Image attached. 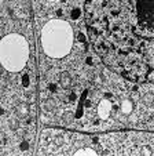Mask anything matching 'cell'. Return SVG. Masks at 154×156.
I'll use <instances>...</instances> for the list:
<instances>
[{
  "instance_id": "1",
  "label": "cell",
  "mask_w": 154,
  "mask_h": 156,
  "mask_svg": "<svg viewBox=\"0 0 154 156\" xmlns=\"http://www.w3.org/2000/svg\"><path fill=\"white\" fill-rule=\"evenodd\" d=\"M88 36L102 61L154 83V0H84Z\"/></svg>"
},
{
  "instance_id": "2",
  "label": "cell",
  "mask_w": 154,
  "mask_h": 156,
  "mask_svg": "<svg viewBox=\"0 0 154 156\" xmlns=\"http://www.w3.org/2000/svg\"><path fill=\"white\" fill-rule=\"evenodd\" d=\"M73 28L65 20H53L41 29L43 51L50 58H63L73 46Z\"/></svg>"
},
{
  "instance_id": "3",
  "label": "cell",
  "mask_w": 154,
  "mask_h": 156,
  "mask_svg": "<svg viewBox=\"0 0 154 156\" xmlns=\"http://www.w3.org/2000/svg\"><path fill=\"white\" fill-rule=\"evenodd\" d=\"M29 44L18 33H10L2 39V65L9 72H19L29 59Z\"/></svg>"
},
{
  "instance_id": "4",
  "label": "cell",
  "mask_w": 154,
  "mask_h": 156,
  "mask_svg": "<svg viewBox=\"0 0 154 156\" xmlns=\"http://www.w3.org/2000/svg\"><path fill=\"white\" fill-rule=\"evenodd\" d=\"M58 82H59V86H61L62 90H69L70 87H72V76H70L67 72H62V73H59L58 76Z\"/></svg>"
},
{
  "instance_id": "5",
  "label": "cell",
  "mask_w": 154,
  "mask_h": 156,
  "mask_svg": "<svg viewBox=\"0 0 154 156\" xmlns=\"http://www.w3.org/2000/svg\"><path fill=\"white\" fill-rule=\"evenodd\" d=\"M120 112L124 113V115H129V113L134 112V104L132 100H122L121 105H120Z\"/></svg>"
},
{
  "instance_id": "6",
  "label": "cell",
  "mask_w": 154,
  "mask_h": 156,
  "mask_svg": "<svg viewBox=\"0 0 154 156\" xmlns=\"http://www.w3.org/2000/svg\"><path fill=\"white\" fill-rule=\"evenodd\" d=\"M14 112H15V115L21 116V118H26L28 113H29V105H28V104H23V102L18 104L14 108Z\"/></svg>"
},
{
  "instance_id": "7",
  "label": "cell",
  "mask_w": 154,
  "mask_h": 156,
  "mask_svg": "<svg viewBox=\"0 0 154 156\" xmlns=\"http://www.w3.org/2000/svg\"><path fill=\"white\" fill-rule=\"evenodd\" d=\"M43 109L46 113H53L54 111H56V102L51 98H47L43 101Z\"/></svg>"
},
{
  "instance_id": "8",
  "label": "cell",
  "mask_w": 154,
  "mask_h": 156,
  "mask_svg": "<svg viewBox=\"0 0 154 156\" xmlns=\"http://www.w3.org/2000/svg\"><path fill=\"white\" fill-rule=\"evenodd\" d=\"M73 153L74 155H96V151L91 149V148H85V149H77Z\"/></svg>"
},
{
  "instance_id": "9",
  "label": "cell",
  "mask_w": 154,
  "mask_h": 156,
  "mask_svg": "<svg viewBox=\"0 0 154 156\" xmlns=\"http://www.w3.org/2000/svg\"><path fill=\"white\" fill-rule=\"evenodd\" d=\"M143 102H145L146 105H151V104L154 102V94H151V93H146V94L143 95Z\"/></svg>"
},
{
  "instance_id": "10",
  "label": "cell",
  "mask_w": 154,
  "mask_h": 156,
  "mask_svg": "<svg viewBox=\"0 0 154 156\" xmlns=\"http://www.w3.org/2000/svg\"><path fill=\"white\" fill-rule=\"evenodd\" d=\"M139 122V115L138 113H129L128 115V123H132V124H135V123H138Z\"/></svg>"
},
{
  "instance_id": "11",
  "label": "cell",
  "mask_w": 154,
  "mask_h": 156,
  "mask_svg": "<svg viewBox=\"0 0 154 156\" xmlns=\"http://www.w3.org/2000/svg\"><path fill=\"white\" fill-rule=\"evenodd\" d=\"M129 97H131V100L134 101V102H139L140 101V94H139V91H138V90H134V91H131L129 93Z\"/></svg>"
}]
</instances>
